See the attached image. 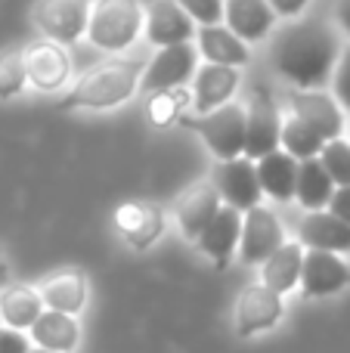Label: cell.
<instances>
[{"mask_svg": "<svg viewBox=\"0 0 350 353\" xmlns=\"http://www.w3.org/2000/svg\"><path fill=\"white\" fill-rule=\"evenodd\" d=\"M332 97L344 112H350V47L341 50L332 72Z\"/></svg>", "mask_w": 350, "mask_h": 353, "instance_id": "cell-33", "label": "cell"}, {"mask_svg": "<svg viewBox=\"0 0 350 353\" xmlns=\"http://www.w3.org/2000/svg\"><path fill=\"white\" fill-rule=\"evenodd\" d=\"M28 332H31V341L50 353H72L81 338L74 316H65V313H56V310H43Z\"/></svg>", "mask_w": 350, "mask_h": 353, "instance_id": "cell-24", "label": "cell"}, {"mask_svg": "<svg viewBox=\"0 0 350 353\" xmlns=\"http://www.w3.org/2000/svg\"><path fill=\"white\" fill-rule=\"evenodd\" d=\"M322 146H326V140H322V137L316 134L313 128H307L304 121H298V118H291V115L282 118V130H279V149H282V152H289L295 161L316 159V155L322 152Z\"/></svg>", "mask_w": 350, "mask_h": 353, "instance_id": "cell-28", "label": "cell"}, {"mask_svg": "<svg viewBox=\"0 0 350 353\" xmlns=\"http://www.w3.org/2000/svg\"><path fill=\"white\" fill-rule=\"evenodd\" d=\"M196 50L211 62V65H227V68H242V65H248V59H251L248 43L239 41L223 22L196 28Z\"/></svg>", "mask_w": 350, "mask_h": 353, "instance_id": "cell-18", "label": "cell"}, {"mask_svg": "<svg viewBox=\"0 0 350 353\" xmlns=\"http://www.w3.org/2000/svg\"><path fill=\"white\" fill-rule=\"evenodd\" d=\"M239 232H242V211H236V208H229V205H220V211L211 217V223L202 230L196 245L217 267H227L229 257L239 248Z\"/></svg>", "mask_w": 350, "mask_h": 353, "instance_id": "cell-17", "label": "cell"}, {"mask_svg": "<svg viewBox=\"0 0 350 353\" xmlns=\"http://www.w3.org/2000/svg\"><path fill=\"white\" fill-rule=\"evenodd\" d=\"M143 31V6L136 0H96L90 3L87 37L93 47L118 53L127 50Z\"/></svg>", "mask_w": 350, "mask_h": 353, "instance_id": "cell-3", "label": "cell"}, {"mask_svg": "<svg viewBox=\"0 0 350 353\" xmlns=\"http://www.w3.org/2000/svg\"><path fill=\"white\" fill-rule=\"evenodd\" d=\"M6 279H10V267H6V257H3V251H0V292L6 288Z\"/></svg>", "mask_w": 350, "mask_h": 353, "instance_id": "cell-38", "label": "cell"}, {"mask_svg": "<svg viewBox=\"0 0 350 353\" xmlns=\"http://www.w3.org/2000/svg\"><path fill=\"white\" fill-rule=\"evenodd\" d=\"M34 25L43 31V37L53 43H74L87 34L90 19V0H37Z\"/></svg>", "mask_w": 350, "mask_h": 353, "instance_id": "cell-5", "label": "cell"}, {"mask_svg": "<svg viewBox=\"0 0 350 353\" xmlns=\"http://www.w3.org/2000/svg\"><path fill=\"white\" fill-rule=\"evenodd\" d=\"M335 192L332 176L320 165V159L298 161V183H295V199L301 201L307 211H326L329 199Z\"/></svg>", "mask_w": 350, "mask_h": 353, "instance_id": "cell-27", "label": "cell"}, {"mask_svg": "<svg viewBox=\"0 0 350 353\" xmlns=\"http://www.w3.org/2000/svg\"><path fill=\"white\" fill-rule=\"evenodd\" d=\"M298 236L307 251H332V254L350 251V226L329 211H310L298 226Z\"/></svg>", "mask_w": 350, "mask_h": 353, "instance_id": "cell-19", "label": "cell"}, {"mask_svg": "<svg viewBox=\"0 0 350 353\" xmlns=\"http://www.w3.org/2000/svg\"><path fill=\"white\" fill-rule=\"evenodd\" d=\"M28 338L25 332H16V329H6L0 325V353H28Z\"/></svg>", "mask_w": 350, "mask_h": 353, "instance_id": "cell-34", "label": "cell"}, {"mask_svg": "<svg viewBox=\"0 0 350 353\" xmlns=\"http://www.w3.org/2000/svg\"><path fill=\"white\" fill-rule=\"evenodd\" d=\"M350 285V267L332 251H304L301 288L310 298H329Z\"/></svg>", "mask_w": 350, "mask_h": 353, "instance_id": "cell-14", "label": "cell"}, {"mask_svg": "<svg viewBox=\"0 0 350 353\" xmlns=\"http://www.w3.org/2000/svg\"><path fill=\"white\" fill-rule=\"evenodd\" d=\"M28 74H25V56L22 50H6L0 53V99H12L25 90Z\"/></svg>", "mask_w": 350, "mask_h": 353, "instance_id": "cell-31", "label": "cell"}, {"mask_svg": "<svg viewBox=\"0 0 350 353\" xmlns=\"http://www.w3.org/2000/svg\"><path fill=\"white\" fill-rule=\"evenodd\" d=\"M341 56L338 34L322 19H295L270 43V62L295 90H322Z\"/></svg>", "mask_w": 350, "mask_h": 353, "instance_id": "cell-1", "label": "cell"}, {"mask_svg": "<svg viewBox=\"0 0 350 353\" xmlns=\"http://www.w3.org/2000/svg\"><path fill=\"white\" fill-rule=\"evenodd\" d=\"M329 214H335L350 226V186H335L332 199H329Z\"/></svg>", "mask_w": 350, "mask_h": 353, "instance_id": "cell-35", "label": "cell"}, {"mask_svg": "<svg viewBox=\"0 0 350 353\" xmlns=\"http://www.w3.org/2000/svg\"><path fill=\"white\" fill-rule=\"evenodd\" d=\"M223 19L227 28L245 43L264 41L276 28V12L267 0H223Z\"/></svg>", "mask_w": 350, "mask_h": 353, "instance_id": "cell-15", "label": "cell"}, {"mask_svg": "<svg viewBox=\"0 0 350 353\" xmlns=\"http://www.w3.org/2000/svg\"><path fill=\"white\" fill-rule=\"evenodd\" d=\"M205 143H208L211 155L217 161H229L239 159L242 149H245V105L233 103L217 105V109L205 112V115L186 121Z\"/></svg>", "mask_w": 350, "mask_h": 353, "instance_id": "cell-4", "label": "cell"}, {"mask_svg": "<svg viewBox=\"0 0 350 353\" xmlns=\"http://www.w3.org/2000/svg\"><path fill=\"white\" fill-rule=\"evenodd\" d=\"M285 232L279 217L270 208H251V211L242 214V232H239V257L242 263L254 267V263H264L267 257L276 248H282Z\"/></svg>", "mask_w": 350, "mask_h": 353, "instance_id": "cell-7", "label": "cell"}, {"mask_svg": "<svg viewBox=\"0 0 350 353\" xmlns=\"http://www.w3.org/2000/svg\"><path fill=\"white\" fill-rule=\"evenodd\" d=\"M25 56V74L28 84L37 87L41 93H56L68 84L72 78V59L62 50V43L53 41H37L28 50H22Z\"/></svg>", "mask_w": 350, "mask_h": 353, "instance_id": "cell-10", "label": "cell"}, {"mask_svg": "<svg viewBox=\"0 0 350 353\" xmlns=\"http://www.w3.org/2000/svg\"><path fill=\"white\" fill-rule=\"evenodd\" d=\"M335 16H338L341 31H347V34H350V0H338V6H335Z\"/></svg>", "mask_w": 350, "mask_h": 353, "instance_id": "cell-37", "label": "cell"}, {"mask_svg": "<svg viewBox=\"0 0 350 353\" xmlns=\"http://www.w3.org/2000/svg\"><path fill=\"white\" fill-rule=\"evenodd\" d=\"M143 78V62L136 59H112L103 65H93L78 84L72 87L65 99L59 103V109H115V105L127 103L136 93Z\"/></svg>", "mask_w": 350, "mask_h": 353, "instance_id": "cell-2", "label": "cell"}, {"mask_svg": "<svg viewBox=\"0 0 350 353\" xmlns=\"http://www.w3.org/2000/svg\"><path fill=\"white\" fill-rule=\"evenodd\" d=\"M43 310H56L65 316H78L87 304V282L81 273H56L41 285Z\"/></svg>", "mask_w": 350, "mask_h": 353, "instance_id": "cell-25", "label": "cell"}, {"mask_svg": "<svg viewBox=\"0 0 350 353\" xmlns=\"http://www.w3.org/2000/svg\"><path fill=\"white\" fill-rule=\"evenodd\" d=\"M28 353H50V350H28Z\"/></svg>", "mask_w": 350, "mask_h": 353, "instance_id": "cell-39", "label": "cell"}, {"mask_svg": "<svg viewBox=\"0 0 350 353\" xmlns=\"http://www.w3.org/2000/svg\"><path fill=\"white\" fill-rule=\"evenodd\" d=\"M239 90V68H227V65H202L196 68V81H192V109L198 115L227 105L229 99Z\"/></svg>", "mask_w": 350, "mask_h": 353, "instance_id": "cell-16", "label": "cell"}, {"mask_svg": "<svg viewBox=\"0 0 350 353\" xmlns=\"http://www.w3.org/2000/svg\"><path fill=\"white\" fill-rule=\"evenodd\" d=\"M192 22L217 25L223 22V0H174Z\"/></svg>", "mask_w": 350, "mask_h": 353, "instance_id": "cell-32", "label": "cell"}, {"mask_svg": "<svg viewBox=\"0 0 350 353\" xmlns=\"http://www.w3.org/2000/svg\"><path fill=\"white\" fill-rule=\"evenodd\" d=\"M316 159L326 168V174L332 176L335 186H350V140H344V137L329 140Z\"/></svg>", "mask_w": 350, "mask_h": 353, "instance_id": "cell-30", "label": "cell"}, {"mask_svg": "<svg viewBox=\"0 0 350 353\" xmlns=\"http://www.w3.org/2000/svg\"><path fill=\"white\" fill-rule=\"evenodd\" d=\"M198 68V50L192 43H174V47H161L155 53V59L143 68L140 87L146 93H158V90H174L183 87L186 81L196 74Z\"/></svg>", "mask_w": 350, "mask_h": 353, "instance_id": "cell-6", "label": "cell"}, {"mask_svg": "<svg viewBox=\"0 0 350 353\" xmlns=\"http://www.w3.org/2000/svg\"><path fill=\"white\" fill-rule=\"evenodd\" d=\"M267 3H270V10L276 12V16L295 19V16H301V12L307 10L310 0H267Z\"/></svg>", "mask_w": 350, "mask_h": 353, "instance_id": "cell-36", "label": "cell"}, {"mask_svg": "<svg viewBox=\"0 0 350 353\" xmlns=\"http://www.w3.org/2000/svg\"><path fill=\"white\" fill-rule=\"evenodd\" d=\"M220 205L223 201L211 183H196V186L186 189L183 199L177 201V223L183 230V236L196 242L205 226L211 223V217L220 211Z\"/></svg>", "mask_w": 350, "mask_h": 353, "instance_id": "cell-20", "label": "cell"}, {"mask_svg": "<svg viewBox=\"0 0 350 353\" xmlns=\"http://www.w3.org/2000/svg\"><path fill=\"white\" fill-rule=\"evenodd\" d=\"M211 186L217 189L223 205L236 208V211H251V208L260 205V183H258V171H254V161L239 155V159L220 161L214 168V180Z\"/></svg>", "mask_w": 350, "mask_h": 353, "instance_id": "cell-8", "label": "cell"}, {"mask_svg": "<svg viewBox=\"0 0 350 353\" xmlns=\"http://www.w3.org/2000/svg\"><path fill=\"white\" fill-rule=\"evenodd\" d=\"M279 130H282V115H279L276 103L260 90L258 97H254L251 109H245V149H242V155L258 161V159H264V155L276 152Z\"/></svg>", "mask_w": 350, "mask_h": 353, "instance_id": "cell-11", "label": "cell"}, {"mask_svg": "<svg viewBox=\"0 0 350 353\" xmlns=\"http://www.w3.org/2000/svg\"><path fill=\"white\" fill-rule=\"evenodd\" d=\"M301 263H304V248L301 242H282L264 263H260V285H267L276 294H289L291 288L301 282Z\"/></svg>", "mask_w": 350, "mask_h": 353, "instance_id": "cell-23", "label": "cell"}, {"mask_svg": "<svg viewBox=\"0 0 350 353\" xmlns=\"http://www.w3.org/2000/svg\"><path fill=\"white\" fill-rule=\"evenodd\" d=\"M254 171H258L260 192L270 195L276 201H289L295 199V183H298V161L289 152L276 149V152L264 155V159L254 161Z\"/></svg>", "mask_w": 350, "mask_h": 353, "instance_id": "cell-22", "label": "cell"}, {"mask_svg": "<svg viewBox=\"0 0 350 353\" xmlns=\"http://www.w3.org/2000/svg\"><path fill=\"white\" fill-rule=\"evenodd\" d=\"M143 31L152 47H174V43H192L196 22L174 0H152L149 10H143Z\"/></svg>", "mask_w": 350, "mask_h": 353, "instance_id": "cell-12", "label": "cell"}, {"mask_svg": "<svg viewBox=\"0 0 350 353\" xmlns=\"http://www.w3.org/2000/svg\"><path fill=\"white\" fill-rule=\"evenodd\" d=\"M41 313H43V301L34 288H28V285L3 288V294H0V323L6 329L28 332Z\"/></svg>", "mask_w": 350, "mask_h": 353, "instance_id": "cell-26", "label": "cell"}, {"mask_svg": "<svg viewBox=\"0 0 350 353\" xmlns=\"http://www.w3.org/2000/svg\"><path fill=\"white\" fill-rule=\"evenodd\" d=\"M186 105H192V93L186 90V87L158 90V93H152V99H149L146 115L155 128H167V124H174L180 115H183Z\"/></svg>", "mask_w": 350, "mask_h": 353, "instance_id": "cell-29", "label": "cell"}, {"mask_svg": "<svg viewBox=\"0 0 350 353\" xmlns=\"http://www.w3.org/2000/svg\"><path fill=\"white\" fill-rule=\"evenodd\" d=\"M289 115L313 128L326 143L344 134V109L326 90H295L289 97Z\"/></svg>", "mask_w": 350, "mask_h": 353, "instance_id": "cell-9", "label": "cell"}, {"mask_svg": "<svg viewBox=\"0 0 350 353\" xmlns=\"http://www.w3.org/2000/svg\"><path fill=\"white\" fill-rule=\"evenodd\" d=\"M282 294L270 292L267 285H248L236 304V332L242 338H251L258 332H267L282 319Z\"/></svg>", "mask_w": 350, "mask_h": 353, "instance_id": "cell-13", "label": "cell"}, {"mask_svg": "<svg viewBox=\"0 0 350 353\" xmlns=\"http://www.w3.org/2000/svg\"><path fill=\"white\" fill-rule=\"evenodd\" d=\"M115 226L121 230V236L127 239L134 248H149L165 230V217L155 205L146 201H124L115 211Z\"/></svg>", "mask_w": 350, "mask_h": 353, "instance_id": "cell-21", "label": "cell"}]
</instances>
